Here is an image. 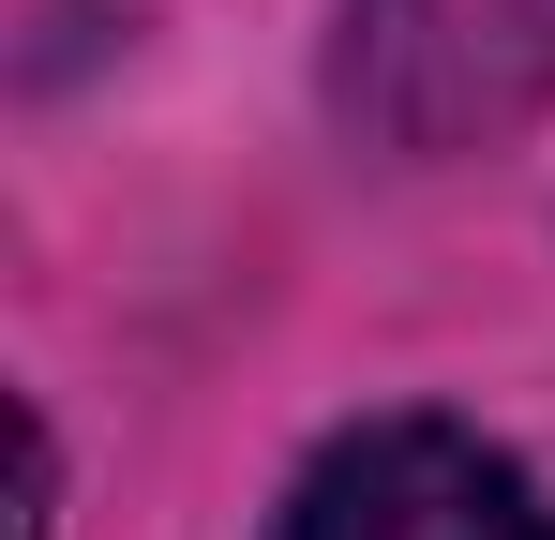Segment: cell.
<instances>
[{
	"mask_svg": "<svg viewBox=\"0 0 555 540\" xmlns=\"http://www.w3.org/2000/svg\"><path fill=\"white\" fill-rule=\"evenodd\" d=\"M271 540H555V496L480 421L390 406V421H346V436L300 450Z\"/></svg>",
	"mask_w": 555,
	"mask_h": 540,
	"instance_id": "obj_2",
	"label": "cell"
},
{
	"mask_svg": "<svg viewBox=\"0 0 555 540\" xmlns=\"http://www.w3.org/2000/svg\"><path fill=\"white\" fill-rule=\"evenodd\" d=\"M555 105V0H331V120L436 166Z\"/></svg>",
	"mask_w": 555,
	"mask_h": 540,
	"instance_id": "obj_1",
	"label": "cell"
}]
</instances>
